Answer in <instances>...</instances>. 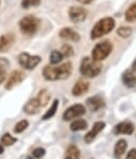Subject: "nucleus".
<instances>
[{"label": "nucleus", "instance_id": "obj_2", "mask_svg": "<svg viewBox=\"0 0 136 159\" xmlns=\"http://www.w3.org/2000/svg\"><path fill=\"white\" fill-rule=\"evenodd\" d=\"M102 70V64L99 61H95L89 57L82 59L80 65V73L83 77L95 78L97 77Z\"/></svg>", "mask_w": 136, "mask_h": 159}, {"label": "nucleus", "instance_id": "obj_20", "mask_svg": "<svg viewBox=\"0 0 136 159\" xmlns=\"http://www.w3.org/2000/svg\"><path fill=\"white\" fill-rule=\"evenodd\" d=\"M80 156H81V153L76 145L71 144L67 148L66 153H65V159H79Z\"/></svg>", "mask_w": 136, "mask_h": 159}, {"label": "nucleus", "instance_id": "obj_5", "mask_svg": "<svg viewBox=\"0 0 136 159\" xmlns=\"http://www.w3.org/2000/svg\"><path fill=\"white\" fill-rule=\"evenodd\" d=\"M112 49H113V45L110 41H103L101 43H98L91 50V59L101 62L110 56Z\"/></svg>", "mask_w": 136, "mask_h": 159}, {"label": "nucleus", "instance_id": "obj_11", "mask_svg": "<svg viewBox=\"0 0 136 159\" xmlns=\"http://www.w3.org/2000/svg\"><path fill=\"white\" fill-rule=\"evenodd\" d=\"M135 130V126L133 123L129 121L121 122L117 124L113 129V133L115 134H132Z\"/></svg>", "mask_w": 136, "mask_h": 159}, {"label": "nucleus", "instance_id": "obj_1", "mask_svg": "<svg viewBox=\"0 0 136 159\" xmlns=\"http://www.w3.org/2000/svg\"><path fill=\"white\" fill-rule=\"evenodd\" d=\"M72 73V65L70 62L63 63L59 66L47 65L43 70V76L48 81H55V80H63L70 77Z\"/></svg>", "mask_w": 136, "mask_h": 159}, {"label": "nucleus", "instance_id": "obj_33", "mask_svg": "<svg viewBox=\"0 0 136 159\" xmlns=\"http://www.w3.org/2000/svg\"><path fill=\"white\" fill-rule=\"evenodd\" d=\"M79 2H81L82 4H89L94 1V0H78Z\"/></svg>", "mask_w": 136, "mask_h": 159}, {"label": "nucleus", "instance_id": "obj_26", "mask_svg": "<svg viewBox=\"0 0 136 159\" xmlns=\"http://www.w3.org/2000/svg\"><path fill=\"white\" fill-rule=\"evenodd\" d=\"M29 127V122L27 120H21L18 123H16V125L14 126V133L15 134H21L26 130Z\"/></svg>", "mask_w": 136, "mask_h": 159}, {"label": "nucleus", "instance_id": "obj_31", "mask_svg": "<svg viewBox=\"0 0 136 159\" xmlns=\"http://www.w3.org/2000/svg\"><path fill=\"white\" fill-rule=\"evenodd\" d=\"M6 70H4V67L0 66V84H2V82L6 80Z\"/></svg>", "mask_w": 136, "mask_h": 159}, {"label": "nucleus", "instance_id": "obj_22", "mask_svg": "<svg viewBox=\"0 0 136 159\" xmlns=\"http://www.w3.org/2000/svg\"><path fill=\"white\" fill-rule=\"evenodd\" d=\"M59 105H60V102L59 99H54L52 102V105L50 106V108L46 111V113L43 116V120H50L51 117H52L53 116H54L55 113H57V108H59Z\"/></svg>", "mask_w": 136, "mask_h": 159}, {"label": "nucleus", "instance_id": "obj_13", "mask_svg": "<svg viewBox=\"0 0 136 159\" xmlns=\"http://www.w3.org/2000/svg\"><path fill=\"white\" fill-rule=\"evenodd\" d=\"M104 105H105L104 99L102 98L100 95H95V96L88 97V98L86 99V106L93 112H96V111H98L99 109L103 108Z\"/></svg>", "mask_w": 136, "mask_h": 159}, {"label": "nucleus", "instance_id": "obj_23", "mask_svg": "<svg viewBox=\"0 0 136 159\" xmlns=\"http://www.w3.org/2000/svg\"><path fill=\"white\" fill-rule=\"evenodd\" d=\"M125 18L127 21H134L136 20V2L131 4L129 9L125 11Z\"/></svg>", "mask_w": 136, "mask_h": 159}, {"label": "nucleus", "instance_id": "obj_7", "mask_svg": "<svg viewBox=\"0 0 136 159\" xmlns=\"http://www.w3.org/2000/svg\"><path fill=\"white\" fill-rule=\"evenodd\" d=\"M86 113V109L83 105L81 104H76L70 106L69 108H67L63 113V120L64 121H71V120H74L77 117L84 116Z\"/></svg>", "mask_w": 136, "mask_h": 159}, {"label": "nucleus", "instance_id": "obj_14", "mask_svg": "<svg viewBox=\"0 0 136 159\" xmlns=\"http://www.w3.org/2000/svg\"><path fill=\"white\" fill-rule=\"evenodd\" d=\"M59 36L62 40L71 41V42H74V43L80 42V40H81L80 34L76 32L74 30H72L71 28H63L62 30L60 31Z\"/></svg>", "mask_w": 136, "mask_h": 159}, {"label": "nucleus", "instance_id": "obj_32", "mask_svg": "<svg viewBox=\"0 0 136 159\" xmlns=\"http://www.w3.org/2000/svg\"><path fill=\"white\" fill-rule=\"evenodd\" d=\"M125 159H136V148H132V150L129 151Z\"/></svg>", "mask_w": 136, "mask_h": 159}, {"label": "nucleus", "instance_id": "obj_34", "mask_svg": "<svg viewBox=\"0 0 136 159\" xmlns=\"http://www.w3.org/2000/svg\"><path fill=\"white\" fill-rule=\"evenodd\" d=\"M132 70L134 73H136V59H135V61L133 62V64H132Z\"/></svg>", "mask_w": 136, "mask_h": 159}, {"label": "nucleus", "instance_id": "obj_3", "mask_svg": "<svg viewBox=\"0 0 136 159\" xmlns=\"http://www.w3.org/2000/svg\"><path fill=\"white\" fill-rule=\"evenodd\" d=\"M114 27H115V20L112 17H104L98 23L95 24L94 28L91 31V39L97 40V39L110 33L114 29Z\"/></svg>", "mask_w": 136, "mask_h": 159}, {"label": "nucleus", "instance_id": "obj_27", "mask_svg": "<svg viewBox=\"0 0 136 159\" xmlns=\"http://www.w3.org/2000/svg\"><path fill=\"white\" fill-rule=\"evenodd\" d=\"M61 53L63 55V57L65 58H70L74 56V48L71 47V46L69 45V44H64V45L62 46V48H61Z\"/></svg>", "mask_w": 136, "mask_h": 159}, {"label": "nucleus", "instance_id": "obj_35", "mask_svg": "<svg viewBox=\"0 0 136 159\" xmlns=\"http://www.w3.org/2000/svg\"><path fill=\"white\" fill-rule=\"evenodd\" d=\"M3 152H4L3 145H2V144H0V155H1V154H3Z\"/></svg>", "mask_w": 136, "mask_h": 159}, {"label": "nucleus", "instance_id": "obj_29", "mask_svg": "<svg viewBox=\"0 0 136 159\" xmlns=\"http://www.w3.org/2000/svg\"><path fill=\"white\" fill-rule=\"evenodd\" d=\"M21 8L29 9L32 7H38L40 4V0H21Z\"/></svg>", "mask_w": 136, "mask_h": 159}, {"label": "nucleus", "instance_id": "obj_19", "mask_svg": "<svg viewBox=\"0 0 136 159\" xmlns=\"http://www.w3.org/2000/svg\"><path fill=\"white\" fill-rule=\"evenodd\" d=\"M50 98H51L50 93L48 92L46 89L40 90V91L38 92V94H37V97H36V99H37V102H38V104H40V107H46V106H47L48 102H50Z\"/></svg>", "mask_w": 136, "mask_h": 159}, {"label": "nucleus", "instance_id": "obj_4", "mask_svg": "<svg viewBox=\"0 0 136 159\" xmlns=\"http://www.w3.org/2000/svg\"><path fill=\"white\" fill-rule=\"evenodd\" d=\"M40 20L34 15H27L19 20L18 26L19 30L23 35L27 36H32L37 32L38 28H40Z\"/></svg>", "mask_w": 136, "mask_h": 159}, {"label": "nucleus", "instance_id": "obj_28", "mask_svg": "<svg viewBox=\"0 0 136 159\" xmlns=\"http://www.w3.org/2000/svg\"><path fill=\"white\" fill-rule=\"evenodd\" d=\"M117 34L120 36V38L127 39L131 35V34H132V28L127 27V26H122V27H120V28H118Z\"/></svg>", "mask_w": 136, "mask_h": 159}, {"label": "nucleus", "instance_id": "obj_21", "mask_svg": "<svg viewBox=\"0 0 136 159\" xmlns=\"http://www.w3.org/2000/svg\"><path fill=\"white\" fill-rule=\"evenodd\" d=\"M88 124L85 120H82V119H79V120H76L74 121L71 124H70V130L71 131H81V130H84V129L87 128Z\"/></svg>", "mask_w": 136, "mask_h": 159}, {"label": "nucleus", "instance_id": "obj_8", "mask_svg": "<svg viewBox=\"0 0 136 159\" xmlns=\"http://www.w3.org/2000/svg\"><path fill=\"white\" fill-rule=\"evenodd\" d=\"M26 75L23 70H15L9 75L8 80L6 82V90H12L13 88H15L16 85H18L19 84L25 80Z\"/></svg>", "mask_w": 136, "mask_h": 159}, {"label": "nucleus", "instance_id": "obj_6", "mask_svg": "<svg viewBox=\"0 0 136 159\" xmlns=\"http://www.w3.org/2000/svg\"><path fill=\"white\" fill-rule=\"evenodd\" d=\"M42 61L40 56H31L28 52H21L18 56V63L23 68L27 70H34Z\"/></svg>", "mask_w": 136, "mask_h": 159}, {"label": "nucleus", "instance_id": "obj_25", "mask_svg": "<svg viewBox=\"0 0 136 159\" xmlns=\"http://www.w3.org/2000/svg\"><path fill=\"white\" fill-rule=\"evenodd\" d=\"M16 142H17V139L9 133L4 134L3 136L1 137V144L4 146H11Z\"/></svg>", "mask_w": 136, "mask_h": 159}, {"label": "nucleus", "instance_id": "obj_17", "mask_svg": "<svg viewBox=\"0 0 136 159\" xmlns=\"http://www.w3.org/2000/svg\"><path fill=\"white\" fill-rule=\"evenodd\" d=\"M121 79H122L123 84L128 88H133L136 85V76L134 72L131 70H125L122 74V76H121Z\"/></svg>", "mask_w": 136, "mask_h": 159}, {"label": "nucleus", "instance_id": "obj_10", "mask_svg": "<svg viewBox=\"0 0 136 159\" xmlns=\"http://www.w3.org/2000/svg\"><path fill=\"white\" fill-rule=\"evenodd\" d=\"M104 128H105V123H104V122H96V123L94 124L93 128L84 136V142L87 144L91 143L95 139H96V137L98 136Z\"/></svg>", "mask_w": 136, "mask_h": 159}, {"label": "nucleus", "instance_id": "obj_15", "mask_svg": "<svg viewBox=\"0 0 136 159\" xmlns=\"http://www.w3.org/2000/svg\"><path fill=\"white\" fill-rule=\"evenodd\" d=\"M89 89V82L85 79H80L72 87L71 93L74 96H81L84 93H86Z\"/></svg>", "mask_w": 136, "mask_h": 159}, {"label": "nucleus", "instance_id": "obj_18", "mask_svg": "<svg viewBox=\"0 0 136 159\" xmlns=\"http://www.w3.org/2000/svg\"><path fill=\"white\" fill-rule=\"evenodd\" d=\"M128 148V142L123 139L118 140L115 144V148H114V155L117 159H120L123 156V154L125 153Z\"/></svg>", "mask_w": 136, "mask_h": 159}, {"label": "nucleus", "instance_id": "obj_24", "mask_svg": "<svg viewBox=\"0 0 136 159\" xmlns=\"http://www.w3.org/2000/svg\"><path fill=\"white\" fill-rule=\"evenodd\" d=\"M63 55L61 53V51L59 50H52L50 53V64L51 65H57L59 63L62 62L63 60Z\"/></svg>", "mask_w": 136, "mask_h": 159}, {"label": "nucleus", "instance_id": "obj_36", "mask_svg": "<svg viewBox=\"0 0 136 159\" xmlns=\"http://www.w3.org/2000/svg\"><path fill=\"white\" fill-rule=\"evenodd\" d=\"M27 159H33V157H28V158H27Z\"/></svg>", "mask_w": 136, "mask_h": 159}, {"label": "nucleus", "instance_id": "obj_12", "mask_svg": "<svg viewBox=\"0 0 136 159\" xmlns=\"http://www.w3.org/2000/svg\"><path fill=\"white\" fill-rule=\"evenodd\" d=\"M15 42V35L13 33H4L0 36V52H6Z\"/></svg>", "mask_w": 136, "mask_h": 159}, {"label": "nucleus", "instance_id": "obj_9", "mask_svg": "<svg viewBox=\"0 0 136 159\" xmlns=\"http://www.w3.org/2000/svg\"><path fill=\"white\" fill-rule=\"evenodd\" d=\"M68 15L72 23H81L87 17V11L82 7H71L68 11Z\"/></svg>", "mask_w": 136, "mask_h": 159}, {"label": "nucleus", "instance_id": "obj_16", "mask_svg": "<svg viewBox=\"0 0 136 159\" xmlns=\"http://www.w3.org/2000/svg\"><path fill=\"white\" fill-rule=\"evenodd\" d=\"M42 107L40 106L37 99L36 98H31L30 101L26 102V105L23 106V111L26 112L29 116H34V114H37L40 112V109Z\"/></svg>", "mask_w": 136, "mask_h": 159}, {"label": "nucleus", "instance_id": "obj_30", "mask_svg": "<svg viewBox=\"0 0 136 159\" xmlns=\"http://www.w3.org/2000/svg\"><path fill=\"white\" fill-rule=\"evenodd\" d=\"M45 154H46V150H45V148H35V150L32 152L33 157L36 158V159L43 158L44 156H45Z\"/></svg>", "mask_w": 136, "mask_h": 159}]
</instances>
